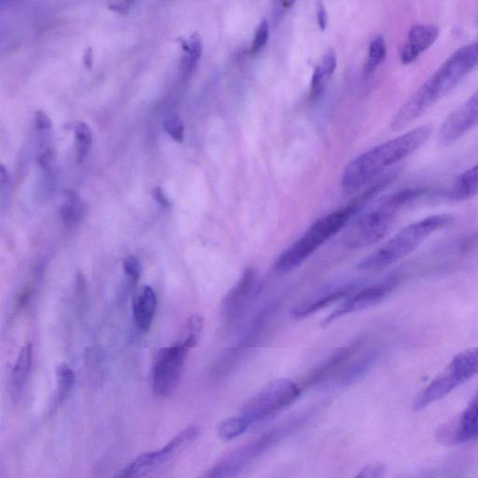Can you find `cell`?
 Here are the masks:
<instances>
[{"label": "cell", "mask_w": 478, "mask_h": 478, "mask_svg": "<svg viewBox=\"0 0 478 478\" xmlns=\"http://www.w3.org/2000/svg\"><path fill=\"white\" fill-rule=\"evenodd\" d=\"M198 478H223L220 472L218 471L217 467L214 466L204 474H202Z\"/></svg>", "instance_id": "cell-36"}, {"label": "cell", "mask_w": 478, "mask_h": 478, "mask_svg": "<svg viewBox=\"0 0 478 478\" xmlns=\"http://www.w3.org/2000/svg\"><path fill=\"white\" fill-rule=\"evenodd\" d=\"M386 467L382 463H374L364 467L353 478H383Z\"/></svg>", "instance_id": "cell-28"}, {"label": "cell", "mask_w": 478, "mask_h": 478, "mask_svg": "<svg viewBox=\"0 0 478 478\" xmlns=\"http://www.w3.org/2000/svg\"><path fill=\"white\" fill-rule=\"evenodd\" d=\"M387 56V46L383 36H376L370 44L368 57L365 67L367 74L372 73L380 66Z\"/></svg>", "instance_id": "cell-22"}, {"label": "cell", "mask_w": 478, "mask_h": 478, "mask_svg": "<svg viewBox=\"0 0 478 478\" xmlns=\"http://www.w3.org/2000/svg\"><path fill=\"white\" fill-rule=\"evenodd\" d=\"M54 158V151L52 148H46L45 151L39 153L37 157V162L45 168L51 164Z\"/></svg>", "instance_id": "cell-34"}, {"label": "cell", "mask_w": 478, "mask_h": 478, "mask_svg": "<svg viewBox=\"0 0 478 478\" xmlns=\"http://www.w3.org/2000/svg\"><path fill=\"white\" fill-rule=\"evenodd\" d=\"M360 283L357 281L337 282L328 284L309 296L307 301L293 309V317L304 318L350 295Z\"/></svg>", "instance_id": "cell-13"}, {"label": "cell", "mask_w": 478, "mask_h": 478, "mask_svg": "<svg viewBox=\"0 0 478 478\" xmlns=\"http://www.w3.org/2000/svg\"><path fill=\"white\" fill-rule=\"evenodd\" d=\"M249 424L241 416L227 418L217 427V434L221 440L230 441L242 435L249 428Z\"/></svg>", "instance_id": "cell-21"}, {"label": "cell", "mask_w": 478, "mask_h": 478, "mask_svg": "<svg viewBox=\"0 0 478 478\" xmlns=\"http://www.w3.org/2000/svg\"><path fill=\"white\" fill-rule=\"evenodd\" d=\"M478 68V38L454 52L394 115L391 128L402 131Z\"/></svg>", "instance_id": "cell-1"}, {"label": "cell", "mask_w": 478, "mask_h": 478, "mask_svg": "<svg viewBox=\"0 0 478 478\" xmlns=\"http://www.w3.org/2000/svg\"><path fill=\"white\" fill-rule=\"evenodd\" d=\"M111 478H134V477L132 476V474L129 473V471L126 467L124 470H122V472L118 473L117 474H115Z\"/></svg>", "instance_id": "cell-38"}, {"label": "cell", "mask_w": 478, "mask_h": 478, "mask_svg": "<svg viewBox=\"0 0 478 478\" xmlns=\"http://www.w3.org/2000/svg\"><path fill=\"white\" fill-rule=\"evenodd\" d=\"M189 350L184 342L159 350L152 373V391L156 395L166 397L175 391Z\"/></svg>", "instance_id": "cell-8"}, {"label": "cell", "mask_w": 478, "mask_h": 478, "mask_svg": "<svg viewBox=\"0 0 478 478\" xmlns=\"http://www.w3.org/2000/svg\"><path fill=\"white\" fill-rule=\"evenodd\" d=\"M73 130L77 139L78 161H82L91 149L93 134L90 128L83 122L76 123Z\"/></svg>", "instance_id": "cell-24"}, {"label": "cell", "mask_w": 478, "mask_h": 478, "mask_svg": "<svg viewBox=\"0 0 478 478\" xmlns=\"http://www.w3.org/2000/svg\"><path fill=\"white\" fill-rule=\"evenodd\" d=\"M164 130L177 144H183L185 139V124L177 116H172L166 120L163 125Z\"/></svg>", "instance_id": "cell-26"}, {"label": "cell", "mask_w": 478, "mask_h": 478, "mask_svg": "<svg viewBox=\"0 0 478 478\" xmlns=\"http://www.w3.org/2000/svg\"><path fill=\"white\" fill-rule=\"evenodd\" d=\"M357 212L358 210L356 206L350 203L315 222L297 242L278 256L275 270L285 274L301 267L317 249L340 232Z\"/></svg>", "instance_id": "cell-5"}, {"label": "cell", "mask_w": 478, "mask_h": 478, "mask_svg": "<svg viewBox=\"0 0 478 478\" xmlns=\"http://www.w3.org/2000/svg\"><path fill=\"white\" fill-rule=\"evenodd\" d=\"M66 196V202L60 209V215L68 227H72L83 220L86 206L75 193L68 192Z\"/></svg>", "instance_id": "cell-20"}, {"label": "cell", "mask_w": 478, "mask_h": 478, "mask_svg": "<svg viewBox=\"0 0 478 478\" xmlns=\"http://www.w3.org/2000/svg\"><path fill=\"white\" fill-rule=\"evenodd\" d=\"M269 37V25L267 19H263L260 24L258 25L253 43L251 45V48L250 50V53L251 54H257L258 52H260L268 44Z\"/></svg>", "instance_id": "cell-25"}, {"label": "cell", "mask_w": 478, "mask_h": 478, "mask_svg": "<svg viewBox=\"0 0 478 478\" xmlns=\"http://www.w3.org/2000/svg\"><path fill=\"white\" fill-rule=\"evenodd\" d=\"M424 194V189L410 188L383 197L357 218L346 235V245L356 250L381 242L390 233L400 211Z\"/></svg>", "instance_id": "cell-3"}, {"label": "cell", "mask_w": 478, "mask_h": 478, "mask_svg": "<svg viewBox=\"0 0 478 478\" xmlns=\"http://www.w3.org/2000/svg\"><path fill=\"white\" fill-rule=\"evenodd\" d=\"M478 194V163L463 172L457 178L450 192L454 201H467Z\"/></svg>", "instance_id": "cell-19"}, {"label": "cell", "mask_w": 478, "mask_h": 478, "mask_svg": "<svg viewBox=\"0 0 478 478\" xmlns=\"http://www.w3.org/2000/svg\"><path fill=\"white\" fill-rule=\"evenodd\" d=\"M476 375H478V348L457 354L448 368L416 396L414 410L421 411L441 400Z\"/></svg>", "instance_id": "cell-6"}, {"label": "cell", "mask_w": 478, "mask_h": 478, "mask_svg": "<svg viewBox=\"0 0 478 478\" xmlns=\"http://www.w3.org/2000/svg\"><path fill=\"white\" fill-rule=\"evenodd\" d=\"M261 289V281L257 271L251 268L244 270L223 301V317L228 326L242 320Z\"/></svg>", "instance_id": "cell-10"}, {"label": "cell", "mask_w": 478, "mask_h": 478, "mask_svg": "<svg viewBox=\"0 0 478 478\" xmlns=\"http://www.w3.org/2000/svg\"><path fill=\"white\" fill-rule=\"evenodd\" d=\"M317 20L320 29L324 31L328 25V15L325 5L322 3L317 4Z\"/></svg>", "instance_id": "cell-31"}, {"label": "cell", "mask_w": 478, "mask_h": 478, "mask_svg": "<svg viewBox=\"0 0 478 478\" xmlns=\"http://www.w3.org/2000/svg\"><path fill=\"white\" fill-rule=\"evenodd\" d=\"M0 178H2L3 185L8 181L9 178V174L4 166L0 167Z\"/></svg>", "instance_id": "cell-37"}, {"label": "cell", "mask_w": 478, "mask_h": 478, "mask_svg": "<svg viewBox=\"0 0 478 478\" xmlns=\"http://www.w3.org/2000/svg\"><path fill=\"white\" fill-rule=\"evenodd\" d=\"M440 434L441 440L448 444L478 441V393L473 398L459 420Z\"/></svg>", "instance_id": "cell-15"}, {"label": "cell", "mask_w": 478, "mask_h": 478, "mask_svg": "<svg viewBox=\"0 0 478 478\" xmlns=\"http://www.w3.org/2000/svg\"><path fill=\"white\" fill-rule=\"evenodd\" d=\"M453 221L449 214L433 215L402 229L390 241L367 256L357 268L364 271L381 270L400 261L420 246L433 233Z\"/></svg>", "instance_id": "cell-4"}, {"label": "cell", "mask_w": 478, "mask_h": 478, "mask_svg": "<svg viewBox=\"0 0 478 478\" xmlns=\"http://www.w3.org/2000/svg\"><path fill=\"white\" fill-rule=\"evenodd\" d=\"M301 393V389L286 378L274 381L253 396L239 412V416L249 425L264 421L293 404Z\"/></svg>", "instance_id": "cell-7"}, {"label": "cell", "mask_w": 478, "mask_h": 478, "mask_svg": "<svg viewBox=\"0 0 478 478\" xmlns=\"http://www.w3.org/2000/svg\"><path fill=\"white\" fill-rule=\"evenodd\" d=\"M190 51L183 58L182 70L185 74H190L195 69L203 52V43L201 35L194 33L190 37Z\"/></svg>", "instance_id": "cell-23"}, {"label": "cell", "mask_w": 478, "mask_h": 478, "mask_svg": "<svg viewBox=\"0 0 478 478\" xmlns=\"http://www.w3.org/2000/svg\"><path fill=\"white\" fill-rule=\"evenodd\" d=\"M157 297L151 286L145 285L133 298V315L136 325L142 332H147L153 322L156 312Z\"/></svg>", "instance_id": "cell-16"}, {"label": "cell", "mask_w": 478, "mask_h": 478, "mask_svg": "<svg viewBox=\"0 0 478 478\" xmlns=\"http://www.w3.org/2000/svg\"><path fill=\"white\" fill-rule=\"evenodd\" d=\"M152 196L154 198V201L161 204V206L165 208H169L171 206V203L169 202V197L167 196L166 193L164 192L163 188L161 186H157L152 190Z\"/></svg>", "instance_id": "cell-32"}, {"label": "cell", "mask_w": 478, "mask_h": 478, "mask_svg": "<svg viewBox=\"0 0 478 478\" xmlns=\"http://www.w3.org/2000/svg\"><path fill=\"white\" fill-rule=\"evenodd\" d=\"M124 270L131 284H136L142 275L141 261L135 256L127 257L124 261Z\"/></svg>", "instance_id": "cell-27"}, {"label": "cell", "mask_w": 478, "mask_h": 478, "mask_svg": "<svg viewBox=\"0 0 478 478\" xmlns=\"http://www.w3.org/2000/svg\"><path fill=\"white\" fill-rule=\"evenodd\" d=\"M432 132L430 127L417 128L354 158L343 172L344 193L360 191L378 174L403 161L428 141Z\"/></svg>", "instance_id": "cell-2"}, {"label": "cell", "mask_w": 478, "mask_h": 478, "mask_svg": "<svg viewBox=\"0 0 478 478\" xmlns=\"http://www.w3.org/2000/svg\"><path fill=\"white\" fill-rule=\"evenodd\" d=\"M33 362L31 344L23 347L17 358L12 373V394L14 401L21 400L27 388Z\"/></svg>", "instance_id": "cell-17"}, {"label": "cell", "mask_w": 478, "mask_h": 478, "mask_svg": "<svg viewBox=\"0 0 478 478\" xmlns=\"http://www.w3.org/2000/svg\"><path fill=\"white\" fill-rule=\"evenodd\" d=\"M132 4L133 3L130 2H111L108 4V7L120 14H127Z\"/></svg>", "instance_id": "cell-33"}, {"label": "cell", "mask_w": 478, "mask_h": 478, "mask_svg": "<svg viewBox=\"0 0 478 478\" xmlns=\"http://www.w3.org/2000/svg\"><path fill=\"white\" fill-rule=\"evenodd\" d=\"M199 428L191 426L177 434L162 449L144 453L134 460L128 468L136 478H141L147 474L161 468L181 455L196 440Z\"/></svg>", "instance_id": "cell-9"}, {"label": "cell", "mask_w": 478, "mask_h": 478, "mask_svg": "<svg viewBox=\"0 0 478 478\" xmlns=\"http://www.w3.org/2000/svg\"><path fill=\"white\" fill-rule=\"evenodd\" d=\"M35 126L36 129L39 132L50 130L52 128L51 120L45 111H36Z\"/></svg>", "instance_id": "cell-30"}, {"label": "cell", "mask_w": 478, "mask_h": 478, "mask_svg": "<svg viewBox=\"0 0 478 478\" xmlns=\"http://www.w3.org/2000/svg\"><path fill=\"white\" fill-rule=\"evenodd\" d=\"M94 63V53L92 47H87L84 54V65L87 70H90Z\"/></svg>", "instance_id": "cell-35"}, {"label": "cell", "mask_w": 478, "mask_h": 478, "mask_svg": "<svg viewBox=\"0 0 478 478\" xmlns=\"http://www.w3.org/2000/svg\"><path fill=\"white\" fill-rule=\"evenodd\" d=\"M396 284L397 278L392 276L388 277L387 280L382 283L375 284L355 293L340 308L336 309L325 318L322 324L323 326L331 325L337 318L368 309L381 303L392 292Z\"/></svg>", "instance_id": "cell-12"}, {"label": "cell", "mask_w": 478, "mask_h": 478, "mask_svg": "<svg viewBox=\"0 0 478 478\" xmlns=\"http://www.w3.org/2000/svg\"><path fill=\"white\" fill-rule=\"evenodd\" d=\"M478 127V89L445 120L438 141L449 146Z\"/></svg>", "instance_id": "cell-11"}, {"label": "cell", "mask_w": 478, "mask_h": 478, "mask_svg": "<svg viewBox=\"0 0 478 478\" xmlns=\"http://www.w3.org/2000/svg\"><path fill=\"white\" fill-rule=\"evenodd\" d=\"M441 30L433 24H416L408 31L407 41L400 51V60L404 65L416 62L427 51L440 37Z\"/></svg>", "instance_id": "cell-14"}, {"label": "cell", "mask_w": 478, "mask_h": 478, "mask_svg": "<svg viewBox=\"0 0 478 478\" xmlns=\"http://www.w3.org/2000/svg\"><path fill=\"white\" fill-rule=\"evenodd\" d=\"M325 76L327 79L331 78L337 67V57L335 52L333 49L328 50L322 60L320 65Z\"/></svg>", "instance_id": "cell-29"}, {"label": "cell", "mask_w": 478, "mask_h": 478, "mask_svg": "<svg viewBox=\"0 0 478 478\" xmlns=\"http://www.w3.org/2000/svg\"><path fill=\"white\" fill-rule=\"evenodd\" d=\"M55 376L56 389L53 398V402L50 407V413L54 412L65 402L76 381L75 373L68 365L65 364L59 365L56 367Z\"/></svg>", "instance_id": "cell-18"}]
</instances>
